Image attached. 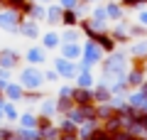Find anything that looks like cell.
Returning <instances> with one entry per match:
<instances>
[{"instance_id": "1", "label": "cell", "mask_w": 147, "mask_h": 140, "mask_svg": "<svg viewBox=\"0 0 147 140\" xmlns=\"http://www.w3.org/2000/svg\"><path fill=\"white\" fill-rule=\"evenodd\" d=\"M100 64H103V71L108 74V76H120V74H125V69H127V54L108 52V57H105Z\"/></svg>"}, {"instance_id": "2", "label": "cell", "mask_w": 147, "mask_h": 140, "mask_svg": "<svg viewBox=\"0 0 147 140\" xmlns=\"http://www.w3.org/2000/svg\"><path fill=\"white\" fill-rule=\"evenodd\" d=\"M42 81H44V74L39 71L37 67H27V69H22V74H20V86L25 88V91H39Z\"/></svg>"}, {"instance_id": "3", "label": "cell", "mask_w": 147, "mask_h": 140, "mask_svg": "<svg viewBox=\"0 0 147 140\" xmlns=\"http://www.w3.org/2000/svg\"><path fill=\"white\" fill-rule=\"evenodd\" d=\"M20 20H22V12L15 10V7H7L0 10V30H7V32H17L20 30Z\"/></svg>"}, {"instance_id": "4", "label": "cell", "mask_w": 147, "mask_h": 140, "mask_svg": "<svg viewBox=\"0 0 147 140\" xmlns=\"http://www.w3.org/2000/svg\"><path fill=\"white\" fill-rule=\"evenodd\" d=\"M54 69H57V74L64 76V79H74L76 74H79V64L71 62V59H64V57L54 59Z\"/></svg>"}, {"instance_id": "5", "label": "cell", "mask_w": 147, "mask_h": 140, "mask_svg": "<svg viewBox=\"0 0 147 140\" xmlns=\"http://www.w3.org/2000/svg\"><path fill=\"white\" fill-rule=\"evenodd\" d=\"M20 35H25V37H30V39H34V37H39L42 32H39V20H32V17H25L22 15V20H20Z\"/></svg>"}, {"instance_id": "6", "label": "cell", "mask_w": 147, "mask_h": 140, "mask_svg": "<svg viewBox=\"0 0 147 140\" xmlns=\"http://www.w3.org/2000/svg\"><path fill=\"white\" fill-rule=\"evenodd\" d=\"M81 54H84V47L79 42H61V57L71 59V62H79Z\"/></svg>"}, {"instance_id": "7", "label": "cell", "mask_w": 147, "mask_h": 140, "mask_svg": "<svg viewBox=\"0 0 147 140\" xmlns=\"http://www.w3.org/2000/svg\"><path fill=\"white\" fill-rule=\"evenodd\" d=\"M71 99H74V103H76V106L93 103V88H81V86H76V88L71 91Z\"/></svg>"}, {"instance_id": "8", "label": "cell", "mask_w": 147, "mask_h": 140, "mask_svg": "<svg viewBox=\"0 0 147 140\" xmlns=\"http://www.w3.org/2000/svg\"><path fill=\"white\" fill-rule=\"evenodd\" d=\"M20 64V54L15 49H0V67L3 69H15Z\"/></svg>"}, {"instance_id": "9", "label": "cell", "mask_w": 147, "mask_h": 140, "mask_svg": "<svg viewBox=\"0 0 147 140\" xmlns=\"http://www.w3.org/2000/svg\"><path fill=\"white\" fill-rule=\"evenodd\" d=\"M22 12H25V17H32V20H44V15H47V7H44L42 3H32V0H30Z\"/></svg>"}, {"instance_id": "10", "label": "cell", "mask_w": 147, "mask_h": 140, "mask_svg": "<svg viewBox=\"0 0 147 140\" xmlns=\"http://www.w3.org/2000/svg\"><path fill=\"white\" fill-rule=\"evenodd\" d=\"M105 12H108V20H113V22L125 17V7L120 3H115V0H105Z\"/></svg>"}, {"instance_id": "11", "label": "cell", "mask_w": 147, "mask_h": 140, "mask_svg": "<svg viewBox=\"0 0 147 140\" xmlns=\"http://www.w3.org/2000/svg\"><path fill=\"white\" fill-rule=\"evenodd\" d=\"M130 57L137 59V62H145L147 59V37H140V39L130 47Z\"/></svg>"}, {"instance_id": "12", "label": "cell", "mask_w": 147, "mask_h": 140, "mask_svg": "<svg viewBox=\"0 0 147 140\" xmlns=\"http://www.w3.org/2000/svg\"><path fill=\"white\" fill-rule=\"evenodd\" d=\"M125 76H127V86L140 88L142 84H145V69H142V67H135V69H130Z\"/></svg>"}, {"instance_id": "13", "label": "cell", "mask_w": 147, "mask_h": 140, "mask_svg": "<svg viewBox=\"0 0 147 140\" xmlns=\"http://www.w3.org/2000/svg\"><path fill=\"white\" fill-rule=\"evenodd\" d=\"M47 49L44 47H32V49H27V54H25V59L32 64V67H37V64H44V59H47Z\"/></svg>"}, {"instance_id": "14", "label": "cell", "mask_w": 147, "mask_h": 140, "mask_svg": "<svg viewBox=\"0 0 147 140\" xmlns=\"http://www.w3.org/2000/svg\"><path fill=\"white\" fill-rule=\"evenodd\" d=\"M110 99H113V91H110L108 84H98V86L93 88V101H98V103H110Z\"/></svg>"}, {"instance_id": "15", "label": "cell", "mask_w": 147, "mask_h": 140, "mask_svg": "<svg viewBox=\"0 0 147 140\" xmlns=\"http://www.w3.org/2000/svg\"><path fill=\"white\" fill-rule=\"evenodd\" d=\"M61 15H64L61 5H57V3H49V5H47V15H44V20H47L49 25H59V22H61Z\"/></svg>"}, {"instance_id": "16", "label": "cell", "mask_w": 147, "mask_h": 140, "mask_svg": "<svg viewBox=\"0 0 147 140\" xmlns=\"http://www.w3.org/2000/svg\"><path fill=\"white\" fill-rule=\"evenodd\" d=\"M42 47L44 49H59L61 47V35L59 32H44L42 35Z\"/></svg>"}, {"instance_id": "17", "label": "cell", "mask_w": 147, "mask_h": 140, "mask_svg": "<svg viewBox=\"0 0 147 140\" xmlns=\"http://www.w3.org/2000/svg\"><path fill=\"white\" fill-rule=\"evenodd\" d=\"M5 96H7V101H20V99H25V88H22L20 84H7Z\"/></svg>"}, {"instance_id": "18", "label": "cell", "mask_w": 147, "mask_h": 140, "mask_svg": "<svg viewBox=\"0 0 147 140\" xmlns=\"http://www.w3.org/2000/svg\"><path fill=\"white\" fill-rule=\"evenodd\" d=\"M61 22L66 27H74V25H79L81 22V17L76 15V10H64V15H61Z\"/></svg>"}, {"instance_id": "19", "label": "cell", "mask_w": 147, "mask_h": 140, "mask_svg": "<svg viewBox=\"0 0 147 140\" xmlns=\"http://www.w3.org/2000/svg\"><path fill=\"white\" fill-rule=\"evenodd\" d=\"M61 42H79V32L69 27V30H66V32L61 35Z\"/></svg>"}, {"instance_id": "20", "label": "cell", "mask_w": 147, "mask_h": 140, "mask_svg": "<svg viewBox=\"0 0 147 140\" xmlns=\"http://www.w3.org/2000/svg\"><path fill=\"white\" fill-rule=\"evenodd\" d=\"M27 3H30V0H5V5L7 7H15V10H25V5H27Z\"/></svg>"}, {"instance_id": "21", "label": "cell", "mask_w": 147, "mask_h": 140, "mask_svg": "<svg viewBox=\"0 0 147 140\" xmlns=\"http://www.w3.org/2000/svg\"><path fill=\"white\" fill-rule=\"evenodd\" d=\"M57 5H61V10H74L79 5V0H57Z\"/></svg>"}, {"instance_id": "22", "label": "cell", "mask_w": 147, "mask_h": 140, "mask_svg": "<svg viewBox=\"0 0 147 140\" xmlns=\"http://www.w3.org/2000/svg\"><path fill=\"white\" fill-rule=\"evenodd\" d=\"M137 25L147 27V7H140V12H137Z\"/></svg>"}, {"instance_id": "23", "label": "cell", "mask_w": 147, "mask_h": 140, "mask_svg": "<svg viewBox=\"0 0 147 140\" xmlns=\"http://www.w3.org/2000/svg\"><path fill=\"white\" fill-rule=\"evenodd\" d=\"M44 79H47V81H57V79H59L57 69H49V71H44Z\"/></svg>"}, {"instance_id": "24", "label": "cell", "mask_w": 147, "mask_h": 140, "mask_svg": "<svg viewBox=\"0 0 147 140\" xmlns=\"http://www.w3.org/2000/svg\"><path fill=\"white\" fill-rule=\"evenodd\" d=\"M32 3H42V5H49L52 0H32Z\"/></svg>"}, {"instance_id": "25", "label": "cell", "mask_w": 147, "mask_h": 140, "mask_svg": "<svg viewBox=\"0 0 147 140\" xmlns=\"http://www.w3.org/2000/svg\"><path fill=\"white\" fill-rule=\"evenodd\" d=\"M79 3H86V5H91V3H98V0H79Z\"/></svg>"}]
</instances>
